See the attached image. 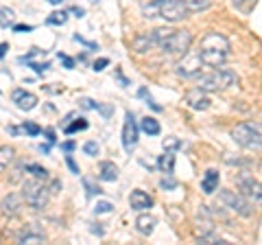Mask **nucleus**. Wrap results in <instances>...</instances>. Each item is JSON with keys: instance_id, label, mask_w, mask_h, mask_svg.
I'll use <instances>...</instances> for the list:
<instances>
[{"instance_id": "f257e3e1", "label": "nucleus", "mask_w": 262, "mask_h": 245, "mask_svg": "<svg viewBox=\"0 0 262 245\" xmlns=\"http://www.w3.org/2000/svg\"><path fill=\"white\" fill-rule=\"evenodd\" d=\"M151 35L155 39V48H160L162 53L168 55H184L186 51H190L192 44V33L186 29H155L151 31Z\"/></svg>"}, {"instance_id": "f03ea898", "label": "nucleus", "mask_w": 262, "mask_h": 245, "mask_svg": "<svg viewBox=\"0 0 262 245\" xmlns=\"http://www.w3.org/2000/svg\"><path fill=\"white\" fill-rule=\"evenodd\" d=\"M196 53H199L203 66L219 68V66H223L229 57V42L225 35L212 31V33H206L201 37V48Z\"/></svg>"}, {"instance_id": "7ed1b4c3", "label": "nucleus", "mask_w": 262, "mask_h": 245, "mask_svg": "<svg viewBox=\"0 0 262 245\" xmlns=\"http://www.w3.org/2000/svg\"><path fill=\"white\" fill-rule=\"evenodd\" d=\"M144 18H164L166 22H179L188 18L184 0H153L149 5H142Z\"/></svg>"}, {"instance_id": "20e7f679", "label": "nucleus", "mask_w": 262, "mask_h": 245, "mask_svg": "<svg viewBox=\"0 0 262 245\" xmlns=\"http://www.w3.org/2000/svg\"><path fill=\"white\" fill-rule=\"evenodd\" d=\"M199 79V90H203V92H219V90H225L229 86L236 84V75L232 70H225V68H214L212 72H208V75H199L196 77Z\"/></svg>"}, {"instance_id": "39448f33", "label": "nucleus", "mask_w": 262, "mask_h": 245, "mask_svg": "<svg viewBox=\"0 0 262 245\" xmlns=\"http://www.w3.org/2000/svg\"><path fill=\"white\" fill-rule=\"evenodd\" d=\"M232 138L236 145L245 147V149H256L260 151V125L258 122H241V125H236V129L232 132Z\"/></svg>"}, {"instance_id": "423d86ee", "label": "nucleus", "mask_w": 262, "mask_h": 245, "mask_svg": "<svg viewBox=\"0 0 262 245\" xmlns=\"http://www.w3.org/2000/svg\"><path fill=\"white\" fill-rule=\"evenodd\" d=\"M22 199L29 203L31 208L42 210L48 203V189L42 184V179H29L22 184Z\"/></svg>"}, {"instance_id": "0eeeda50", "label": "nucleus", "mask_w": 262, "mask_h": 245, "mask_svg": "<svg viewBox=\"0 0 262 245\" xmlns=\"http://www.w3.org/2000/svg\"><path fill=\"white\" fill-rule=\"evenodd\" d=\"M201 66H203V64H201L199 53L186 51L182 59L177 62L175 72H177V77H182V79H194V77L201 75Z\"/></svg>"}, {"instance_id": "6e6552de", "label": "nucleus", "mask_w": 262, "mask_h": 245, "mask_svg": "<svg viewBox=\"0 0 262 245\" xmlns=\"http://www.w3.org/2000/svg\"><path fill=\"white\" fill-rule=\"evenodd\" d=\"M219 199L221 203H223L225 208H229L232 212H236V215H241V217H251V206H249V201L243 197V195L238 193H234V191H221L219 193Z\"/></svg>"}, {"instance_id": "1a4fd4ad", "label": "nucleus", "mask_w": 262, "mask_h": 245, "mask_svg": "<svg viewBox=\"0 0 262 245\" xmlns=\"http://www.w3.org/2000/svg\"><path fill=\"white\" fill-rule=\"evenodd\" d=\"M138 134H140V127H138V122H136L134 112H127L125 114V125H122V147H125L127 153H131L136 149Z\"/></svg>"}, {"instance_id": "9d476101", "label": "nucleus", "mask_w": 262, "mask_h": 245, "mask_svg": "<svg viewBox=\"0 0 262 245\" xmlns=\"http://www.w3.org/2000/svg\"><path fill=\"white\" fill-rule=\"evenodd\" d=\"M238 189H241L243 197H249L253 203H260L262 201V189H260L258 179L243 175V177H238Z\"/></svg>"}, {"instance_id": "9b49d317", "label": "nucleus", "mask_w": 262, "mask_h": 245, "mask_svg": "<svg viewBox=\"0 0 262 245\" xmlns=\"http://www.w3.org/2000/svg\"><path fill=\"white\" fill-rule=\"evenodd\" d=\"M0 210H3V215H7V217H15L22 210V197L15 193H9L0 201Z\"/></svg>"}, {"instance_id": "f8f14e48", "label": "nucleus", "mask_w": 262, "mask_h": 245, "mask_svg": "<svg viewBox=\"0 0 262 245\" xmlns=\"http://www.w3.org/2000/svg\"><path fill=\"white\" fill-rule=\"evenodd\" d=\"M129 206L138 210V212H142V210H149L153 206V197L149 193H144L140 189H136L134 193H131V197H129Z\"/></svg>"}, {"instance_id": "ddd939ff", "label": "nucleus", "mask_w": 262, "mask_h": 245, "mask_svg": "<svg viewBox=\"0 0 262 245\" xmlns=\"http://www.w3.org/2000/svg\"><path fill=\"white\" fill-rule=\"evenodd\" d=\"M186 103L190 105L192 110H208L210 108V99L206 96V92L199 88H192L190 92L186 94Z\"/></svg>"}, {"instance_id": "4468645a", "label": "nucleus", "mask_w": 262, "mask_h": 245, "mask_svg": "<svg viewBox=\"0 0 262 245\" xmlns=\"http://www.w3.org/2000/svg\"><path fill=\"white\" fill-rule=\"evenodd\" d=\"M11 99H13V103L18 105L20 110H24V112H29V110H33V108L37 105V96L31 94V92H27V90H15V92L11 94Z\"/></svg>"}, {"instance_id": "2eb2a0df", "label": "nucleus", "mask_w": 262, "mask_h": 245, "mask_svg": "<svg viewBox=\"0 0 262 245\" xmlns=\"http://www.w3.org/2000/svg\"><path fill=\"white\" fill-rule=\"evenodd\" d=\"M155 226H158V219H155L153 215H140L136 219V230L140 234H144V236H151Z\"/></svg>"}, {"instance_id": "dca6fc26", "label": "nucleus", "mask_w": 262, "mask_h": 245, "mask_svg": "<svg viewBox=\"0 0 262 245\" xmlns=\"http://www.w3.org/2000/svg\"><path fill=\"white\" fill-rule=\"evenodd\" d=\"M216 189H219V171L210 169V171H206V175L201 179V191L206 195H212Z\"/></svg>"}, {"instance_id": "f3484780", "label": "nucleus", "mask_w": 262, "mask_h": 245, "mask_svg": "<svg viewBox=\"0 0 262 245\" xmlns=\"http://www.w3.org/2000/svg\"><path fill=\"white\" fill-rule=\"evenodd\" d=\"M98 179H103V182H114V179H118V167L110 160L101 162V167H98Z\"/></svg>"}, {"instance_id": "a211bd4d", "label": "nucleus", "mask_w": 262, "mask_h": 245, "mask_svg": "<svg viewBox=\"0 0 262 245\" xmlns=\"http://www.w3.org/2000/svg\"><path fill=\"white\" fill-rule=\"evenodd\" d=\"M131 46H134L136 53H149L155 48V39L151 33H144V35H138L134 42H131Z\"/></svg>"}, {"instance_id": "6ab92c4d", "label": "nucleus", "mask_w": 262, "mask_h": 245, "mask_svg": "<svg viewBox=\"0 0 262 245\" xmlns=\"http://www.w3.org/2000/svg\"><path fill=\"white\" fill-rule=\"evenodd\" d=\"M158 169L164 175H173V171H175V156L173 153L164 151V156H160V160H158Z\"/></svg>"}, {"instance_id": "aec40b11", "label": "nucleus", "mask_w": 262, "mask_h": 245, "mask_svg": "<svg viewBox=\"0 0 262 245\" xmlns=\"http://www.w3.org/2000/svg\"><path fill=\"white\" fill-rule=\"evenodd\" d=\"M13 156H15V149L9 145H3L0 147V173H5L7 169H9V165L13 162Z\"/></svg>"}, {"instance_id": "412c9836", "label": "nucleus", "mask_w": 262, "mask_h": 245, "mask_svg": "<svg viewBox=\"0 0 262 245\" xmlns=\"http://www.w3.org/2000/svg\"><path fill=\"white\" fill-rule=\"evenodd\" d=\"M140 129L144 134H149V136H158L160 132H162V127H160V122L155 120L153 116H144L142 120H140Z\"/></svg>"}, {"instance_id": "4be33fe9", "label": "nucleus", "mask_w": 262, "mask_h": 245, "mask_svg": "<svg viewBox=\"0 0 262 245\" xmlns=\"http://www.w3.org/2000/svg\"><path fill=\"white\" fill-rule=\"evenodd\" d=\"M184 5H186V11L188 13H199V11L210 9L212 0H184Z\"/></svg>"}, {"instance_id": "5701e85b", "label": "nucleus", "mask_w": 262, "mask_h": 245, "mask_svg": "<svg viewBox=\"0 0 262 245\" xmlns=\"http://www.w3.org/2000/svg\"><path fill=\"white\" fill-rule=\"evenodd\" d=\"M90 127L88 118H77L75 122H68V125H63V134H77V132H85V129Z\"/></svg>"}, {"instance_id": "b1692460", "label": "nucleus", "mask_w": 262, "mask_h": 245, "mask_svg": "<svg viewBox=\"0 0 262 245\" xmlns=\"http://www.w3.org/2000/svg\"><path fill=\"white\" fill-rule=\"evenodd\" d=\"M15 20V11L11 7H0V27L3 29H9Z\"/></svg>"}, {"instance_id": "393cba45", "label": "nucleus", "mask_w": 262, "mask_h": 245, "mask_svg": "<svg viewBox=\"0 0 262 245\" xmlns=\"http://www.w3.org/2000/svg\"><path fill=\"white\" fill-rule=\"evenodd\" d=\"M18 241L20 243H33V245H37V243H44L46 239H44V234H39V232H20L18 234Z\"/></svg>"}, {"instance_id": "a878e982", "label": "nucleus", "mask_w": 262, "mask_h": 245, "mask_svg": "<svg viewBox=\"0 0 262 245\" xmlns=\"http://www.w3.org/2000/svg\"><path fill=\"white\" fill-rule=\"evenodd\" d=\"M66 22H68V13L66 11H53L46 18V24H51V27H63Z\"/></svg>"}, {"instance_id": "bb28decb", "label": "nucleus", "mask_w": 262, "mask_h": 245, "mask_svg": "<svg viewBox=\"0 0 262 245\" xmlns=\"http://www.w3.org/2000/svg\"><path fill=\"white\" fill-rule=\"evenodd\" d=\"M162 149L175 153L177 149H182V140H179V138H175V136H168V138H164V140H162Z\"/></svg>"}, {"instance_id": "cd10ccee", "label": "nucleus", "mask_w": 262, "mask_h": 245, "mask_svg": "<svg viewBox=\"0 0 262 245\" xmlns=\"http://www.w3.org/2000/svg\"><path fill=\"white\" fill-rule=\"evenodd\" d=\"M24 169L31 171V173L35 175L37 179H46V177H48V171H46L44 167H39V165H24Z\"/></svg>"}, {"instance_id": "c85d7f7f", "label": "nucleus", "mask_w": 262, "mask_h": 245, "mask_svg": "<svg viewBox=\"0 0 262 245\" xmlns=\"http://www.w3.org/2000/svg\"><path fill=\"white\" fill-rule=\"evenodd\" d=\"M258 0H234V5H236V9H241L243 13H249L253 7H256Z\"/></svg>"}, {"instance_id": "c756f323", "label": "nucleus", "mask_w": 262, "mask_h": 245, "mask_svg": "<svg viewBox=\"0 0 262 245\" xmlns=\"http://www.w3.org/2000/svg\"><path fill=\"white\" fill-rule=\"evenodd\" d=\"M20 129H22V132H27L29 136H39V134H42V127L35 125V122H31V120L24 122V125H22Z\"/></svg>"}, {"instance_id": "7c9ffc66", "label": "nucleus", "mask_w": 262, "mask_h": 245, "mask_svg": "<svg viewBox=\"0 0 262 245\" xmlns=\"http://www.w3.org/2000/svg\"><path fill=\"white\" fill-rule=\"evenodd\" d=\"M94 210H96V215H107V212L114 210V203H110V201H98Z\"/></svg>"}, {"instance_id": "2f4dec72", "label": "nucleus", "mask_w": 262, "mask_h": 245, "mask_svg": "<svg viewBox=\"0 0 262 245\" xmlns=\"http://www.w3.org/2000/svg\"><path fill=\"white\" fill-rule=\"evenodd\" d=\"M160 189H164V191H173V189H177V179H173L170 175H166L160 182Z\"/></svg>"}, {"instance_id": "473e14b6", "label": "nucleus", "mask_w": 262, "mask_h": 245, "mask_svg": "<svg viewBox=\"0 0 262 245\" xmlns=\"http://www.w3.org/2000/svg\"><path fill=\"white\" fill-rule=\"evenodd\" d=\"M83 151H85V156H98V145L94 140H88L83 145Z\"/></svg>"}, {"instance_id": "72a5a7b5", "label": "nucleus", "mask_w": 262, "mask_h": 245, "mask_svg": "<svg viewBox=\"0 0 262 245\" xmlns=\"http://www.w3.org/2000/svg\"><path fill=\"white\" fill-rule=\"evenodd\" d=\"M24 64V62H22ZM27 64H29V66L33 68V70H35L37 72V75H42V72L46 70V68H51V64H48V62H44V64H35V62H31V59H27Z\"/></svg>"}, {"instance_id": "f704fd0d", "label": "nucleus", "mask_w": 262, "mask_h": 245, "mask_svg": "<svg viewBox=\"0 0 262 245\" xmlns=\"http://www.w3.org/2000/svg\"><path fill=\"white\" fill-rule=\"evenodd\" d=\"M83 184H85V189H88V195H101L103 193L98 186H94L92 182H90V179H83Z\"/></svg>"}, {"instance_id": "c9c22d12", "label": "nucleus", "mask_w": 262, "mask_h": 245, "mask_svg": "<svg viewBox=\"0 0 262 245\" xmlns=\"http://www.w3.org/2000/svg\"><path fill=\"white\" fill-rule=\"evenodd\" d=\"M33 29H35L33 24H15V27H13L15 33H31Z\"/></svg>"}, {"instance_id": "e433bc0d", "label": "nucleus", "mask_w": 262, "mask_h": 245, "mask_svg": "<svg viewBox=\"0 0 262 245\" xmlns=\"http://www.w3.org/2000/svg\"><path fill=\"white\" fill-rule=\"evenodd\" d=\"M105 66H110V59H105V57H101V59H98V62H94V64H92V68H94L96 72L105 70Z\"/></svg>"}, {"instance_id": "4c0bfd02", "label": "nucleus", "mask_w": 262, "mask_h": 245, "mask_svg": "<svg viewBox=\"0 0 262 245\" xmlns=\"http://www.w3.org/2000/svg\"><path fill=\"white\" fill-rule=\"evenodd\" d=\"M59 62H63L66 68H75V59H72V57H68V55H63V53H59Z\"/></svg>"}, {"instance_id": "58836bf2", "label": "nucleus", "mask_w": 262, "mask_h": 245, "mask_svg": "<svg viewBox=\"0 0 262 245\" xmlns=\"http://www.w3.org/2000/svg\"><path fill=\"white\" fill-rule=\"evenodd\" d=\"M79 103H81V108H85V110H96V105H98V103L92 101V99H81Z\"/></svg>"}, {"instance_id": "ea45409f", "label": "nucleus", "mask_w": 262, "mask_h": 245, "mask_svg": "<svg viewBox=\"0 0 262 245\" xmlns=\"http://www.w3.org/2000/svg\"><path fill=\"white\" fill-rule=\"evenodd\" d=\"M66 165H68L70 167V171H72V173H81V171H79V167H77V162L75 160H72V156H66Z\"/></svg>"}, {"instance_id": "a19ab883", "label": "nucleus", "mask_w": 262, "mask_h": 245, "mask_svg": "<svg viewBox=\"0 0 262 245\" xmlns=\"http://www.w3.org/2000/svg\"><path fill=\"white\" fill-rule=\"evenodd\" d=\"M72 39H75V42H79V44H83V46H88V48H96V42H88V39H83L81 35H75Z\"/></svg>"}, {"instance_id": "79ce46f5", "label": "nucleus", "mask_w": 262, "mask_h": 245, "mask_svg": "<svg viewBox=\"0 0 262 245\" xmlns=\"http://www.w3.org/2000/svg\"><path fill=\"white\" fill-rule=\"evenodd\" d=\"M44 134H46V138H48V142H55V140H57V136H55V129H53V127H46V129H44Z\"/></svg>"}, {"instance_id": "37998d69", "label": "nucleus", "mask_w": 262, "mask_h": 245, "mask_svg": "<svg viewBox=\"0 0 262 245\" xmlns=\"http://www.w3.org/2000/svg\"><path fill=\"white\" fill-rule=\"evenodd\" d=\"M61 149H63V151H75V149H77V145H75V142H63V145H61Z\"/></svg>"}, {"instance_id": "c03bdc74", "label": "nucleus", "mask_w": 262, "mask_h": 245, "mask_svg": "<svg viewBox=\"0 0 262 245\" xmlns=\"http://www.w3.org/2000/svg\"><path fill=\"white\" fill-rule=\"evenodd\" d=\"M70 11H72V13H75V15H77V18H83V13H85L83 9H81V7H72V9H70Z\"/></svg>"}, {"instance_id": "a18cd8bd", "label": "nucleus", "mask_w": 262, "mask_h": 245, "mask_svg": "<svg viewBox=\"0 0 262 245\" xmlns=\"http://www.w3.org/2000/svg\"><path fill=\"white\" fill-rule=\"evenodd\" d=\"M7 132H9V134H13V136H18V134L22 132V129H20V127H7Z\"/></svg>"}, {"instance_id": "49530a36", "label": "nucleus", "mask_w": 262, "mask_h": 245, "mask_svg": "<svg viewBox=\"0 0 262 245\" xmlns=\"http://www.w3.org/2000/svg\"><path fill=\"white\" fill-rule=\"evenodd\" d=\"M7 48H9V44H0V59H3V57H5V53H7Z\"/></svg>"}, {"instance_id": "de8ad7c7", "label": "nucleus", "mask_w": 262, "mask_h": 245, "mask_svg": "<svg viewBox=\"0 0 262 245\" xmlns=\"http://www.w3.org/2000/svg\"><path fill=\"white\" fill-rule=\"evenodd\" d=\"M39 151H42V153H51V147H48V145H39Z\"/></svg>"}, {"instance_id": "09e8293b", "label": "nucleus", "mask_w": 262, "mask_h": 245, "mask_svg": "<svg viewBox=\"0 0 262 245\" xmlns=\"http://www.w3.org/2000/svg\"><path fill=\"white\" fill-rule=\"evenodd\" d=\"M46 3H51V5H61L63 0H46Z\"/></svg>"}]
</instances>
